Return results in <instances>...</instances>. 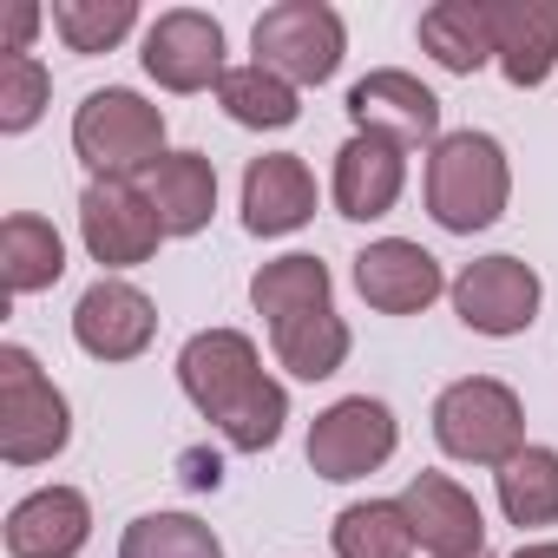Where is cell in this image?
<instances>
[{
	"instance_id": "6da1fadb",
	"label": "cell",
	"mask_w": 558,
	"mask_h": 558,
	"mask_svg": "<svg viewBox=\"0 0 558 558\" xmlns=\"http://www.w3.org/2000/svg\"><path fill=\"white\" fill-rule=\"evenodd\" d=\"M178 388L236 453H269L283 440L290 388L263 368V355L243 329H197L178 349Z\"/></svg>"
},
{
	"instance_id": "7a4b0ae2",
	"label": "cell",
	"mask_w": 558,
	"mask_h": 558,
	"mask_svg": "<svg viewBox=\"0 0 558 558\" xmlns=\"http://www.w3.org/2000/svg\"><path fill=\"white\" fill-rule=\"evenodd\" d=\"M512 204V158L493 132H447L427 151V217L453 236L493 230Z\"/></svg>"
},
{
	"instance_id": "3957f363",
	"label": "cell",
	"mask_w": 558,
	"mask_h": 558,
	"mask_svg": "<svg viewBox=\"0 0 558 558\" xmlns=\"http://www.w3.org/2000/svg\"><path fill=\"white\" fill-rule=\"evenodd\" d=\"M73 158L93 184H145L165 158V112L132 86H99L73 106Z\"/></svg>"
},
{
	"instance_id": "277c9868",
	"label": "cell",
	"mask_w": 558,
	"mask_h": 558,
	"mask_svg": "<svg viewBox=\"0 0 558 558\" xmlns=\"http://www.w3.org/2000/svg\"><path fill=\"white\" fill-rule=\"evenodd\" d=\"M73 440V408L53 388V375L34 362V349L0 342V460L8 466H47Z\"/></svg>"
},
{
	"instance_id": "5b68a950",
	"label": "cell",
	"mask_w": 558,
	"mask_h": 558,
	"mask_svg": "<svg viewBox=\"0 0 558 558\" xmlns=\"http://www.w3.org/2000/svg\"><path fill=\"white\" fill-rule=\"evenodd\" d=\"M434 440L447 460L460 466H506L525 447V401L499 381V375H466L447 381L434 401Z\"/></svg>"
},
{
	"instance_id": "8992f818",
	"label": "cell",
	"mask_w": 558,
	"mask_h": 558,
	"mask_svg": "<svg viewBox=\"0 0 558 558\" xmlns=\"http://www.w3.org/2000/svg\"><path fill=\"white\" fill-rule=\"evenodd\" d=\"M250 53L256 66H269L276 80H290L296 93L303 86H329L342 73V53H349V27L329 0H276V8L256 14L250 27Z\"/></svg>"
},
{
	"instance_id": "52a82bcc",
	"label": "cell",
	"mask_w": 558,
	"mask_h": 558,
	"mask_svg": "<svg viewBox=\"0 0 558 558\" xmlns=\"http://www.w3.org/2000/svg\"><path fill=\"white\" fill-rule=\"evenodd\" d=\"M401 447V421L388 401L375 395H342L329 401L316 421H310V466L316 480L329 486H349V480H368L375 466H388Z\"/></svg>"
},
{
	"instance_id": "ba28073f",
	"label": "cell",
	"mask_w": 558,
	"mask_h": 558,
	"mask_svg": "<svg viewBox=\"0 0 558 558\" xmlns=\"http://www.w3.org/2000/svg\"><path fill=\"white\" fill-rule=\"evenodd\" d=\"M453 316L473 329V336H493V342H506V336H525L532 323H538V303H545V283H538V269L525 263V256H480V263H466L460 276H453Z\"/></svg>"
},
{
	"instance_id": "9c48e42d",
	"label": "cell",
	"mask_w": 558,
	"mask_h": 558,
	"mask_svg": "<svg viewBox=\"0 0 558 558\" xmlns=\"http://www.w3.org/2000/svg\"><path fill=\"white\" fill-rule=\"evenodd\" d=\"M80 243L99 263V276L151 263L158 243H165V223H158L145 184H86V197H80Z\"/></svg>"
},
{
	"instance_id": "30bf717a",
	"label": "cell",
	"mask_w": 558,
	"mask_h": 558,
	"mask_svg": "<svg viewBox=\"0 0 558 558\" xmlns=\"http://www.w3.org/2000/svg\"><path fill=\"white\" fill-rule=\"evenodd\" d=\"M145 73L165 93H217L230 60H223V21L197 8H171L145 27Z\"/></svg>"
},
{
	"instance_id": "8fae6325",
	"label": "cell",
	"mask_w": 558,
	"mask_h": 558,
	"mask_svg": "<svg viewBox=\"0 0 558 558\" xmlns=\"http://www.w3.org/2000/svg\"><path fill=\"white\" fill-rule=\"evenodd\" d=\"M355 290L375 316H421L434 296H447V269L427 243L414 236H375L362 256H355Z\"/></svg>"
},
{
	"instance_id": "7c38bea8",
	"label": "cell",
	"mask_w": 558,
	"mask_h": 558,
	"mask_svg": "<svg viewBox=\"0 0 558 558\" xmlns=\"http://www.w3.org/2000/svg\"><path fill=\"white\" fill-rule=\"evenodd\" d=\"M349 119H355V132H368V138H388V145H440L447 132H440V99H434V86H421L414 73H401V66H375L368 80H355L349 86Z\"/></svg>"
},
{
	"instance_id": "4fadbf2b",
	"label": "cell",
	"mask_w": 558,
	"mask_h": 558,
	"mask_svg": "<svg viewBox=\"0 0 558 558\" xmlns=\"http://www.w3.org/2000/svg\"><path fill=\"white\" fill-rule=\"evenodd\" d=\"M158 336V303L125 283V276H99V283L73 303V342L93 362H138Z\"/></svg>"
},
{
	"instance_id": "5bb4252c",
	"label": "cell",
	"mask_w": 558,
	"mask_h": 558,
	"mask_svg": "<svg viewBox=\"0 0 558 558\" xmlns=\"http://www.w3.org/2000/svg\"><path fill=\"white\" fill-rule=\"evenodd\" d=\"M401 512H408V532L427 558H480L486 551V512L447 473H414L401 486Z\"/></svg>"
},
{
	"instance_id": "9a60e30c",
	"label": "cell",
	"mask_w": 558,
	"mask_h": 558,
	"mask_svg": "<svg viewBox=\"0 0 558 558\" xmlns=\"http://www.w3.org/2000/svg\"><path fill=\"white\" fill-rule=\"evenodd\" d=\"M0 538L8 558H80L93 538V499L80 486H34L27 499H14Z\"/></svg>"
},
{
	"instance_id": "2e32d148",
	"label": "cell",
	"mask_w": 558,
	"mask_h": 558,
	"mask_svg": "<svg viewBox=\"0 0 558 558\" xmlns=\"http://www.w3.org/2000/svg\"><path fill=\"white\" fill-rule=\"evenodd\" d=\"M408 191V151L388 145V138H368L355 132L342 151H336V178H329V197L349 223H381Z\"/></svg>"
},
{
	"instance_id": "e0dca14e",
	"label": "cell",
	"mask_w": 558,
	"mask_h": 558,
	"mask_svg": "<svg viewBox=\"0 0 558 558\" xmlns=\"http://www.w3.org/2000/svg\"><path fill=\"white\" fill-rule=\"evenodd\" d=\"M316 217V171L296 151H263L243 171V230L250 236H290Z\"/></svg>"
},
{
	"instance_id": "ac0fdd59",
	"label": "cell",
	"mask_w": 558,
	"mask_h": 558,
	"mask_svg": "<svg viewBox=\"0 0 558 558\" xmlns=\"http://www.w3.org/2000/svg\"><path fill=\"white\" fill-rule=\"evenodd\" d=\"M493 66L506 73V86L532 93L558 73V0H493Z\"/></svg>"
},
{
	"instance_id": "d6986e66",
	"label": "cell",
	"mask_w": 558,
	"mask_h": 558,
	"mask_svg": "<svg viewBox=\"0 0 558 558\" xmlns=\"http://www.w3.org/2000/svg\"><path fill=\"white\" fill-rule=\"evenodd\" d=\"M421 53L440 66V73H480L493 66L499 53V34H493V0H434L421 14Z\"/></svg>"
},
{
	"instance_id": "ffe728a7",
	"label": "cell",
	"mask_w": 558,
	"mask_h": 558,
	"mask_svg": "<svg viewBox=\"0 0 558 558\" xmlns=\"http://www.w3.org/2000/svg\"><path fill=\"white\" fill-rule=\"evenodd\" d=\"M145 197H151L165 236H197L217 217V165L204 151H165L145 178Z\"/></svg>"
},
{
	"instance_id": "44dd1931",
	"label": "cell",
	"mask_w": 558,
	"mask_h": 558,
	"mask_svg": "<svg viewBox=\"0 0 558 558\" xmlns=\"http://www.w3.org/2000/svg\"><path fill=\"white\" fill-rule=\"evenodd\" d=\"M250 310H256L269 329H283V323H296V316H316V310H336V276H329L323 256L290 250V256H276V263H263V269L250 276Z\"/></svg>"
},
{
	"instance_id": "7402d4cb",
	"label": "cell",
	"mask_w": 558,
	"mask_h": 558,
	"mask_svg": "<svg viewBox=\"0 0 558 558\" xmlns=\"http://www.w3.org/2000/svg\"><path fill=\"white\" fill-rule=\"evenodd\" d=\"M60 276H66V236L47 217L14 210L0 223V283H8V296H40Z\"/></svg>"
},
{
	"instance_id": "603a6c76",
	"label": "cell",
	"mask_w": 558,
	"mask_h": 558,
	"mask_svg": "<svg viewBox=\"0 0 558 558\" xmlns=\"http://www.w3.org/2000/svg\"><path fill=\"white\" fill-rule=\"evenodd\" d=\"M493 486H499L506 525H519V532L558 525V447H532V440H525V447L493 473Z\"/></svg>"
},
{
	"instance_id": "cb8c5ba5",
	"label": "cell",
	"mask_w": 558,
	"mask_h": 558,
	"mask_svg": "<svg viewBox=\"0 0 558 558\" xmlns=\"http://www.w3.org/2000/svg\"><path fill=\"white\" fill-rule=\"evenodd\" d=\"M269 349H276V368H290L296 381H329V375H342L355 336H349V323L336 310H316V316H296L283 329H269Z\"/></svg>"
},
{
	"instance_id": "d4e9b609",
	"label": "cell",
	"mask_w": 558,
	"mask_h": 558,
	"mask_svg": "<svg viewBox=\"0 0 558 558\" xmlns=\"http://www.w3.org/2000/svg\"><path fill=\"white\" fill-rule=\"evenodd\" d=\"M217 106H223L236 125H250V132H290V125L303 119V93H296L290 80H276L269 66H256V60L223 73Z\"/></svg>"
},
{
	"instance_id": "484cf974",
	"label": "cell",
	"mask_w": 558,
	"mask_h": 558,
	"mask_svg": "<svg viewBox=\"0 0 558 558\" xmlns=\"http://www.w3.org/2000/svg\"><path fill=\"white\" fill-rule=\"evenodd\" d=\"M329 538H336V558H414L421 551L414 532H408L401 499H355V506H342Z\"/></svg>"
},
{
	"instance_id": "4316f807",
	"label": "cell",
	"mask_w": 558,
	"mask_h": 558,
	"mask_svg": "<svg viewBox=\"0 0 558 558\" xmlns=\"http://www.w3.org/2000/svg\"><path fill=\"white\" fill-rule=\"evenodd\" d=\"M119 558H223V538L197 512H138L119 532Z\"/></svg>"
},
{
	"instance_id": "83f0119b",
	"label": "cell",
	"mask_w": 558,
	"mask_h": 558,
	"mask_svg": "<svg viewBox=\"0 0 558 558\" xmlns=\"http://www.w3.org/2000/svg\"><path fill=\"white\" fill-rule=\"evenodd\" d=\"M138 27V0H53V34L66 53H112Z\"/></svg>"
},
{
	"instance_id": "f1b7e54d",
	"label": "cell",
	"mask_w": 558,
	"mask_h": 558,
	"mask_svg": "<svg viewBox=\"0 0 558 558\" xmlns=\"http://www.w3.org/2000/svg\"><path fill=\"white\" fill-rule=\"evenodd\" d=\"M47 99H53V73L40 53H21V60H0V132L21 138L47 119Z\"/></svg>"
},
{
	"instance_id": "f546056e",
	"label": "cell",
	"mask_w": 558,
	"mask_h": 558,
	"mask_svg": "<svg viewBox=\"0 0 558 558\" xmlns=\"http://www.w3.org/2000/svg\"><path fill=\"white\" fill-rule=\"evenodd\" d=\"M40 8H34V0H21V8L8 14V40H0V60H21V53H34V34H40Z\"/></svg>"
},
{
	"instance_id": "4dcf8cb0",
	"label": "cell",
	"mask_w": 558,
	"mask_h": 558,
	"mask_svg": "<svg viewBox=\"0 0 558 558\" xmlns=\"http://www.w3.org/2000/svg\"><path fill=\"white\" fill-rule=\"evenodd\" d=\"M178 466H184V480H191V486H197V493H204V486H217V480H223V466H217V453H184V460H178Z\"/></svg>"
},
{
	"instance_id": "1f68e13d",
	"label": "cell",
	"mask_w": 558,
	"mask_h": 558,
	"mask_svg": "<svg viewBox=\"0 0 558 558\" xmlns=\"http://www.w3.org/2000/svg\"><path fill=\"white\" fill-rule=\"evenodd\" d=\"M512 558H558V538H525Z\"/></svg>"
}]
</instances>
